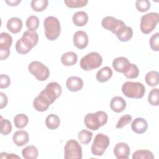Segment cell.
Here are the masks:
<instances>
[{
  "label": "cell",
  "mask_w": 159,
  "mask_h": 159,
  "mask_svg": "<svg viewBox=\"0 0 159 159\" xmlns=\"http://www.w3.org/2000/svg\"><path fill=\"white\" fill-rule=\"evenodd\" d=\"M107 121V114L102 111L87 114L84 119L86 127L92 130H98L101 126L105 125Z\"/></svg>",
  "instance_id": "cell-1"
},
{
  "label": "cell",
  "mask_w": 159,
  "mask_h": 159,
  "mask_svg": "<svg viewBox=\"0 0 159 159\" xmlns=\"http://www.w3.org/2000/svg\"><path fill=\"white\" fill-rule=\"evenodd\" d=\"M43 27L45 37L48 40H56L60 34V23L55 17L48 16L46 17L43 21Z\"/></svg>",
  "instance_id": "cell-2"
},
{
  "label": "cell",
  "mask_w": 159,
  "mask_h": 159,
  "mask_svg": "<svg viewBox=\"0 0 159 159\" xmlns=\"http://www.w3.org/2000/svg\"><path fill=\"white\" fill-rule=\"evenodd\" d=\"M122 91L127 98L140 99L145 93L144 85L140 82L126 81L122 84Z\"/></svg>",
  "instance_id": "cell-3"
},
{
  "label": "cell",
  "mask_w": 159,
  "mask_h": 159,
  "mask_svg": "<svg viewBox=\"0 0 159 159\" xmlns=\"http://www.w3.org/2000/svg\"><path fill=\"white\" fill-rule=\"evenodd\" d=\"M102 63L101 55L95 52H90L83 57L80 61V67L85 71H90L99 68Z\"/></svg>",
  "instance_id": "cell-4"
},
{
  "label": "cell",
  "mask_w": 159,
  "mask_h": 159,
  "mask_svg": "<svg viewBox=\"0 0 159 159\" xmlns=\"http://www.w3.org/2000/svg\"><path fill=\"white\" fill-rule=\"evenodd\" d=\"M159 22V14L157 12H149L142 16L140 19V30L144 34H149L156 27Z\"/></svg>",
  "instance_id": "cell-5"
},
{
  "label": "cell",
  "mask_w": 159,
  "mask_h": 159,
  "mask_svg": "<svg viewBox=\"0 0 159 159\" xmlns=\"http://www.w3.org/2000/svg\"><path fill=\"white\" fill-rule=\"evenodd\" d=\"M29 71L39 81H45L50 75L48 68L39 61H33L28 66Z\"/></svg>",
  "instance_id": "cell-6"
},
{
  "label": "cell",
  "mask_w": 159,
  "mask_h": 159,
  "mask_svg": "<svg viewBox=\"0 0 159 159\" xmlns=\"http://www.w3.org/2000/svg\"><path fill=\"white\" fill-rule=\"evenodd\" d=\"M109 143L110 140L107 135L101 133L97 134L91 145L92 153L96 156L102 155Z\"/></svg>",
  "instance_id": "cell-7"
},
{
  "label": "cell",
  "mask_w": 159,
  "mask_h": 159,
  "mask_svg": "<svg viewBox=\"0 0 159 159\" xmlns=\"http://www.w3.org/2000/svg\"><path fill=\"white\" fill-rule=\"evenodd\" d=\"M61 94V87L57 82L49 83L39 94L42 96L50 104L53 103Z\"/></svg>",
  "instance_id": "cell-8"
},
{
  "label": "cell",
  "mask_w": 159,
  "mask_h": 159,
  "mask_svg": "<svg viewBox=\"0 0 159 159\" xmlns=\"http://www.w3.org/2000/svg\"><path fill=\"white\" fill-rule=\"evenodd\" d=\"M64 158L65 159L82 158V148L76 140L71 139L66 142L64 147Z\"/></svg>",
  "instance_id": "cell-9"
},
{
  "label": "cell",
  "mask_w": 159,
  "mask_h": 159,
  "mask_svg": "<svg viewBox=\"0 0 159 159\" xmlns=\"http://www.w3.org/2000/svg\"><path fill=\"white\" fill-rule=\"evenodd\" d=\"M12 43V36L7 32L0 34V60L7 59L10 55V47Z\"/></svg>",
  "instance_id": "cell-10"
},
{
  "label": "cell",
  "mask_w": 159,
  "mask_h": 159,
  "mask_svg": "<svg viewBox=\"0 0 159 159\" xmlns=\"http://www.w3.org/2000/svg\"><path fill=\"white\" fill-rule=\"evenodd\" d=\"M125 23L122 20L117 19L112 16H106L101 21L102 27L114 34Z\"/></svg>",
  "instance_id": "cell-11"
},
{
  "label": "cell",
  "mask_w": 159,
  "mask_h": 159,
  "mask_svg": "<svg viewBox=\"0 0 159 159\" xmlns=\"http://www.w3.org/2000/svg\"><path fill=\"white\" fill-rule=\"evenodd\" d=\"M22 42L29 49H32L38 43L39 35L35 31H25L20 38Z\"/></svg>",
  "instance_id": "cell-12"
},
{
  "label": "cell",
  "mask_w": 159,
  "mask_h": 159,
  "mask_svg": "<svg viewBox=\"0 0 159 159\" xmlns=\"http://www.w3.org/2000/svg\"><path fill=\"white\" fill-rule=\"evenodd\" d=\"M73 44L78 49L86 48L88 44L87 34L83 30H78L73 35Z\"/></svg>",
  "instance_id": "cell-13"
},
{
  "label": "cell",
  "mask_w": 159,
  "mask_h": 159,
  "mask_svg": "<svg viewBox=\"0 0 159 159\" xmlns=\"http://www.w3.org/2000/svg\"><path fill=\"white\" fill-rule=\"evenodd\" d=\"M114 154L117 159L128 158L130 153L129 146L124 142L117 143L114 148Z\"/></svg>",
  "instance_id": "cell-14"
},
{
  "label": "cell",
  "mask_w": 159,
  "mask_h": 159,
  "mask_svg": "<svg viewBox=\"0 0 159 159\" xmlns=\"http://www.w3.org/2000/svg\"><path fill=\"white\" fill-rule=\"evenodd\" d=\"M112 67L117 72L124 73L126 71L130 65L129 60L124 57L116 58L112 61Z\"/></svg>",
  "instance_id": "cell-15"
},
{
  "label": "cell",
  "mask_w": 159,
  "mask_h": 159,
  "mask_svg": "<svg viewBox=\"0 0 159 159\" xmlns=\"http://www.w3.org/2000/svg\"><path fill=\"white\" fill-rule=\"evenodd\" d=\"M66 85L69 91L77 92L82 89L83 86V81L81 78L73 76L69 77L66 80Z\"/></svg>",
  "instance_id": "cell-16"
},
{
  "label": "cell",
  "mask_w": 159,
  "mask_h": 159,
  "mask_svg": "<svg viewBox=\"0 0 159 159\" xmlns=\"http://www.w3.org/2000/svg\"><path fill=\"white\" fill-rule=\"evenodd\" d=\"M29 140L27 132L24 130H19L14 132L12 136L13 142L18 147H22L27 144Z\"/></svg>",
  "instance_id": "cell-17"
},
{
  "label": "cell",
  "mask_w": 159,
  "mask_h": 159,
  "mask_svg": "<svg viewBox=\"0 0 159 159\" xmlns=\"http://www.w3.org/2000/svg\"><path fill=\"white\" fill-rule=\"evenodd\" d=\"M115 35L120 42H127L133 36V30L130 27L127 26L125 24L117 31Z\"/></svg>",
  "instance_id": "cell-18"
},
{
  "label": "cell",
  "mask_w": 159,
  "mask_h": 159,
  "mask_svg": "<svg viewBox=\"0 0 159 159\" xmlns=\"http://www.w3.org/2000/svg\"><path fill=\"white\" fill-rule=\"evenodd\" d=\"M132 130L136 134H142L146 132L148 128L147 120L142 117H137L134 120L131 124Z\"/></svg>",
  "instance_id": "cell-19"
},
{
  "label": "cell",
  "mask_w": 159,
  "mask_h": 159,
  "mask_svg": "<svg viewBox=\"0 0 159 159\" xmlns=\"http://www.w3.org/2000/svg\"><path fill=\"white\" fill-rule=\"evenodd\" d=\"M125 101L120 96H115L112 98L110 102V107L115 112L119 113L122 112L126 107Z\"/></svg>",
  "instance_id": "cell-20"
},
{
  "label": "cell",
  "mask_w": 159,
  "mask_h": 159,
  "mask_svg": "<svg viewBox=\"0 0 159 159\" xmlns=\"http://www.w3.org/2000/svg\"><path fill=\"white\" fill-rule=\"evenodd\" d=\"M7 29L12 34L19 33L22 28V20L16 17H13L9 19L7 22Z\"/></svg>",
  "instance_id": "cell-21"
},
{
  "label": "cell",
  "mask_w": 159,
  "mask_h": 159,
  "mask_svg": "<svg viewBox=\"0 0 159 159\" xmlns=\"http://www.w3.org/2000/svg\"><path fill=\"white\" fill-rule=\"evenodd\" d=\"M50 105L51 104L40 94H39L33 101V106L34 109L39 112L47 111Z\"/></svg>",
  "instance_id": "cell-22"
},
{
  "label": "cell",
  "mask_w": 159,
  "mask_h": 159,
  "mask_svg": "<svg viewBox=\"0 0 159 159\" xmlns=\"http://www.w3.org/2000/svg\"><path fill=\"white\" fill-rule=\"evenodd\" d=\"M73 24L78 27L85 25L88 22V16L84 11H78L75 12L72 17Z\"/></svg>",
  "instance_id": "cell-23"
},
{
  "label": "cell",
  "mask_w": 159,
  "mask_h": 159,
  "mask_svg": "<svg viewBox=\"0 0 159 159\" xmlns=\"http://www.w3.org/2000/svg\"><path fill=\"white\" fill-rule=\"evenodd\" d=\"M112 76V70L109 66H104L100 69L96 73V78L98 81L104 83L107 81Z\"/></svg>",
  "instance_id": "cell-24"
},
{
  "label": "cell",
  "mask_w": 159,
  "mask_h": 159,
  "mask_svg": "<svg viewBox=\"0 0 159 159\" xmlns=\"http://www.w3.org/2000/svg\"><path fill=\"white\" fill-rule=\"evenodd\" d=\"M78 56L73 52H68L63 53L61 57V61L65 66H73L76 63Z\"/></svg>",
  "instance_id": "cell-25"
},
{
  "label": "cell",
  "mask_w": 159,
  "mask_h": 159,
  "mask_svg": "<svg viewBox=\"0 0 159 159\" xmlns=\"http://www.w3.org/2000/svg\"><path fill=\"white\" fill-rule=\"evenodd\" d=\"M38 154L37 147L33 145H27L22 150V157L25 159H36Z\"/></svg>",
  "instance_id": "cell-26"
},
{
  "label": "cell",
  "mask_w": 159,
  "mask_h": 159,
  "mask_svg": "<svg viewBox=\"0 0 159 159\" xmlns=\"http://www.w3.org/2000/svg\"><path fill=\"white\" fill-rule=\"evenodd\" d=\"M60 124V120L58 116L51 114L47 116L45 119V125L50 130L57 129Z\"/></svg>",
  "instance_id": "cell-27"
},
{
  "label": "cell",
  "mask_w": 159,
  "mask_h": 159,
  "mask_svg": "<svg viewBox=\"0 0 159 159\" xmlns=\"http://www.w3.org/2000/svg\"><path fill=\"white\" fill-rule=\"evenodd\" d=\"M146 83L150 86H156L159 83L158 72L157 71H150L148 72L145 77Z\"/></svg>",
  "instance_id": "cell-28"
},
{
  "label": "cell",
  "mask_w": 159,
  "mask_h": 159,
  "mask_svg": "<svg viewBox=\"0 0 159 159\" xmlns=\"http://www.w3.org/2000/svg\"><path fill=\"white\" fill-rule=\"evenodd\" d=\"M29 122L28 117L24 114H17L14 118V123L15 126L18 129L24 128Z\"/></svg>",
  "instance_id": "cell-29"
},
{
  "label": "cell",
  "mask_w": 159,
  "mask_h": 159,
  "mask_svg": "<svg viewBox=\"0 0 159 159\" xmlns=\"http://www.w3.org/2000/svg\"><path fill=\"white\" fill-rule=\"evenodd\" d=\"M93 137V132L88 130H82L78 134V140L84 145L88 144Z\"/></svg>",
  "instance_id": "cell-30"
},
{
  "label": "cell",
  "mask_w": 159,
  "mask_h": 159,
  "mask_svg": "<svg viewBox=\"0 0 159 159\" xmlns=\"http://www.w3.org/2000/svg\"><path fill=\"white\" fill-rule=\"evenodd\" d=\"M48 1L47 0H33L30 2L32 9L36 12H42L48 6Z\"/></svg>",
  "instance_id": "cell-31"
},
{
  "label": "cell",
  "mask_w": 159,
  "mask_h": 159,
  "mask_svg": "<svg viewBox=\"0 0 159 159\" xmlns=\"http://www.w3.org/2000/svg\"><path fill=\"white\" fill-rule=\"evenodd\" d=\"M154 155L152 152L148 150H139L134 152L133 159H154Z\"/></svg>",
  "instance_id": "cell-32"
},
{
  "label": "cell",
  "mask_w": 159,
  "mask_h": 159,
  "mask_svg": "<svg viewBox=\"0 0 159 159\" xmlns=\"http://www.w3.org/2000/svg\"><path fill=\"white\" fill-rule=\"evenodd\" d=\"M25 25L28 30L35 31L39 25V19L35 16H30L26 20Z\"/></svg>",
  "instance_id": "cell-33"
},
{
  "label": "cell",
  "mask_w": 159,
  "mask_h": 159,
  "mask_svg": "<svg viewBox=\"0 0 159 159\" xmlns=\"http://www.w3.org/2000/svg\"><path fill=\"white\" fill-rule=\"evenodd\" d=\"M148 102L153 106H157L159 104V90L158 88L152 89L148 96Z\"/></svg>",
  "instance_id": "cell-34"
},
{
  "label": "cell",
  "mask_w": 159,
  "mask_h": 159,
  "mask_svg": "<svg viewBox=\"0 0 159 159\" xmlns=\"http://www.w3.org/2000/svg\"><path fill=\"white\" fill-rule=\"evenodd\" d=\"M1 134L3 135H7L11 133L12 130V125L11 122L7 119H3L2 116H1Z\"/></svg>",
  "instance_id": "cell-35"
},
{
  "label": "cell",
  "mask_w": 159,
  "mask_h": 159,
  "mask_svg": "<svg viewBox=\"0 0 159 159\" xmlns=\"http://www.w3.org/2000/svg\"><path fill=\"white\" fill-rule=\"evenodd\" d=\"M123 74L128 79L136 78L139 75V70L136 65L130 63V65L128 70Z\"/></svg>",
  "instance_id": "cell-36"
},
{
  "label": "cell",
  "mask_w": 159,
  "mask_h": 159,
  "mask_svg": "<svg viewBox=\"0 0 159 159\" xmlns=\"http://www.w3.org/2000/svg\"><path fill=\"white\" fill-rule=\"evenodd\" d=\"M88 0H65L64 3L70 8L83 7L88 4Z\"/></svg>",
  "instance_id": "cell-37"
},
{
  "label": "cell",
  "mask_w": 159,
  "mask_h": 159,
  "mask_svg": "<svg viewBox=\"0 0 159 159\" xmlns=\"http://www.w3.org/2000/svg\"><path fill=\"white\" fill-rule=\"evenodd\" d=\"M135 7L139 11L144 12L150 9V2L148 0H137L135 2Z\"/></svg>",
  "instance_id": "cell-38"
},
{
  "label": "cell",
  "mask_w": 159,
  "mask_h": 159,
  "mask_svg": "<svg viewBox=\"0 0 159 159\" xmlns=\"http://www.w3.org/2000/svg\"><path fill=\"white\" fill-rule=\"evenodd\" d=\"M132 120V117L130 114H125L120 117L119 121L116 125L117 129H122L129 124Z\"/></svg>",
  "instance_id": "cell-39"
},
{
  "label": "cell",
  "mask_w": 159,
  "mask_h": 159,
  "mask_svg": "<svg viewBox=\"0 0 159 159\" xmlns=\"http://www.w3.org/2000/svg\"><path fill=\"white\" fill-rule=\"evenodd\" d=\"M150 46L152 50L158 52L159 50V33L153 34L150 39Z\"/></svg>",
  "instance_id": "cell-40"
},
{
  "label": "cell",
  "mask_w": 159,
  "mask_h": 159,
  "mask_svg": "<svg viewBox=\"0 0 159 159\" xmlns=\"http://www.w3.org/2000/svg\"><path fill=\"white\" fill-rule=\"evenodd\" d=\"M16 50L20 54H26L29 53L31 50L27 47L25 44L22 42L20 39H18L16 43Z\"/></svg>",
  "instance_id": "cell-41"
},
{
  "label": "cell",
  "mask_w": 159,
  "mask_h": 159,
  "mask_svg": "<svg viewBox=\"0 0 159 159\" xmlns=\"http://www.w3.org/2000/svg\"><path fill=\"white\" fill-rule=\"evenodd\" d=\"M11 84V78L9 76L1 74L0 76V88L1 89L6 88Z\"/></svg>",
  "instance_id": "cell-42"
},
{
  "label": "cell",
  "mask_w": 159,
  "mask_h": 159,
  "mask_svg": "<svg viewBox=\"0 0 159 159\" xmlns=\"http://www.w3.org/2000/svg\"><path fill=\"white\" fill-rule=\"evenodd\" d=\"M0 96H1V100H0V109H3L5 107L8 102L7 97V96L2 92L0 93Z\"/></svg>",
  "instance_id": "cell-43"
},
{
  "label": "cell",
  "mask_w": 159,
  "mask_h": 159,
  "mask_svg": "<svg viewBox=\"0 0 159 159\" xmlns=\"http://www.w3.org/2000/svg\"><path fill=\"white\" fill-rule=\"evenodd\" d=\"M1 158H19V156L14 155V153H7L5 152H2L1 153Z\"/></svg>",
  "instance_id": "cell-44"
},
{
  "label": "cell",
  "mask_w": 159,
  "mask_h": 159,
  "mask_svg": "<svg viewBox=\"0 0 159 159\" xmlns=\"http://www.w3.org/2000/svg\"><path fill=\"white\" fill-rule=\"evenodd\" d=\"M20 2H21L20 0H10V1H5V2L10 6H17Z\"/></svg>",
  "instance_id": "cell-45"
}]
</instances>
